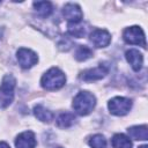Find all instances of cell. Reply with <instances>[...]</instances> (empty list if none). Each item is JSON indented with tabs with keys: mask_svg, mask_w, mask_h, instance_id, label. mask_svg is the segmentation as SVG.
<instances>
[{
	"mask_svg": "<svg viewBox=\"0 0 148 148\" xmlns=\"http://www.w3.org/2000/svg\"><path fill=\"white\" fill-rule=\"evenodd\" d=\"M66 83V75L57 67L50 68L40 79V84L46 90H58Z\"/></svg>",
	"mask_w": 148,
	"mask_h": 148,
	"instance_id": "6da1fadb",
	"label": "cell"
},
{
	"mask_svg": "<svg viewBox=\"0 0 148 148\" xmlns=\"http://www.w3.org/2000/svg\"><path fill=\"white\" fill-rule=\"evenodd\" d=\"M96 105V97L89 91H80L73 99V109L80 116L89 114Z\"/></svg>",
	"mask_w": 148,
	"mask_h": 148,
	"instance_id": "7a4b0ae2",
	"label": "cell"
},
{
	"mask_svg": "<svg viewBox=\"0 0 148 148\" xmlns=\"http://www.w3.org/2000/svg\"><path fill=\"white\" fill-rule=\"evenodd\" d=\"M16 87V80L12 74H6L0 83V108L5 109L14 99V89Z\"/></svg>",
	"mask_w": 148,
	"mask_h": 148,
	"instance_id": "3957f363",
	"label": "cell"
},
{
	"mask_svg": "<svg viewBox=\"0 0 148 148\" xmlns=\"http://www.w3.org/2000/svg\"><path fill=\"white\" fill-rule=\"evenodd\" d=\"M123 38L127 44L133 45H140L142 47H146V37L143 30L138 25L128 27L123 32Z\"/></svg>",
	"mask_w": 148,
	"mask_h": 148,
	"instance_id": "277c9868",
	"label": "cell"
},
{
	"mask_svg": "<svg viewBox=\"0 0 148 148\" xmlns=\"http://www.w3.org/2000/svg\"><path fill=\"white\" fill-rule=\"evenodd\" d=\"M108 108L110 112L114 116H125L128 113V111L132 108V101L126 97L117 96L109 101Z\"/></svg>",
	"mask_w": 148,
	"mask_h": 148,
	"instance_id": "5b68a950",
	"label": "cell"
},
{
	"mask_svg": "<svg viewBox=\"0 0 148 148\" xmlns=\"http://www.w3.org/2000/svg\"><path fill=\"white\" fill-rule=\"evenodd\" d=\"M16 58H17V61H18L20 66L24 69L31 68L32 66H35L38 62L37 54L32 50L27 49V47L18 49L17 52H16Z\"/></svg>",
	"mask_w": 148,
	"mask_h": 148,
	"instance_id": "8992f818",
	"label": "cell"
},
{
	"mask_svg": "<svg viewBox=\"0 0 148 148\" xmlns=\"http://www.w3.org/2000/svg\"><path fill=\"white\" fill-rule=\"evenodd\" d=\"M62 15L68 21V23H77L82 21L83 13L81 10V7L77 3L68 2L62 8Z\"/></svg>",
	"mask_w": 148,
	"mask_h": 148,
	"instance_id": "52a82bcc",
	"label": "cell"
},
{
	"mask_svg": "<svg viewBox=\"0 0 148 148\" xmlns=\"http://www.w3.org/2000/svg\"><path fill=\"white\" fill-rule=\"evenodd\" d=\"M109 72V66L106 64H99L94 68L86 69L81 73V79L83 81H96L103 79Z\"/></svg>",
	"mask_w": 148,
	"mask_h": 148,
	"instance_id": "ba28073f",
	"label": "cell"
},
{
	"mask_svg": "<svg viewBox=\"0 0 148 148\" xmlns=\"http://www.w3.org/2000/svg\"><path fill=\"white\" fill-rule=\"evenodd\" d=\"M90 40L96 47H105L111 42V35L104 29H95L90 34Z\"/></svg>",
	"mask_w": 148,
	"mask_h": 148,
	"instance_id": "9c48e42d",
	"label": "cell"
},
{
	"mask_svg": "<svg viewBox=\"0 0 148 148\" xmlns=\"http://www.w3.org/2000/svg\"><path fill=\"white\" fill-rule=\"evenodd\" d=\"M37 145L36 136L34 132L25 131L20 133L15 139V147L16 148H35Z\"/></svg>",
	"mask_w": 148,
	"mask_h": 148,
	"instance_id": "30bf717a",
	"label": "cell"
},
{
	"mask_svg": "<svg viewBox=\"0 0 148 148\" xmlns=\"http://www.w3.org/2000/svg\"><path fill=\"white\" fill-rule=\"evenodd\" d=\"M125 57H126L127 62L131 65V67L135 72H139L141 69L142 64H143V57L138 50H135V49L127 50L126 53H125Z\"/></svg>",
	"mask_w": 148,
	"mask_h": 148,
	"instance_id": "8fae6325",
	"label": "cell"
},
{
	"mask_svg": "<svg viewBox=\"0 0 148 148\" xmlns=\"http://www.w3.org/2000/svg\"><path fill=\"white\" fill-rule=\"evenodd\" d=\"M130 136L134 140H143L146 141L148 139V127L147 125H136L132 126L127 130Z\"/></svg>",
	"mask_w": 148,
	"mask_h": 148,
	"instance_id": "7c38bea8",
	"label": "cell"
},
{
	"mask_svg": "<svg viewBox=\"0 0 148 148\" xmlns=\"http://www.w3.org/2000/svg\"><path fill=\"white\" fill-rule=\"evenodd\" d=\"M34 114L43 123H50L53 119V113L42 104H37L34 106Z\"/></svg>",
	"mask_w": 148,
	"mask_h": 148,
	"instance_id": "4fadbf2b",
	"label": "cell"
},
{
	"mask_svg": "<svg viewBox=\"0 0 148 148\" xmlns=\"http://www.w3.org/2000/svg\"><path fill=\"white\" fill-rule=\"evenodd\" d=\"M34 8L36 10V13L40 16V17H47L51 15L53 7L52 3L50 1H35L34 2Z\"/></svg>",
	"mask_w": 148,
	"mask_h": 148,
	"instance_id": "5bb4252c",
	"label": "cell"
},
{
	"mask_svg": "<svg viewBox=\"0 0 148 148\" xmlns=\"http://www.w3.org/2000/svg\"><path fill=\"white\" fill-rule=\"evenodd\" d=\"M111 142L113 148H132V141L130 138L121 133L114 134Z\"/></svg>",
	"mask_w": 148,
	"mask_h": 148,
	"instance_id": "9a60e30c",
	"label": "cell"
},
{
	"mask_svg": "<svg viewBox=\"0 0 148 148\" xmlns=\"http://www.w3.org/2000/svg\"><path fill=\"white\" fill-rule=\"evenodd\" d=\"M75 123V116L71 112H62L57 118V125L60 128H68Z\"/></svg>",
	"mask_w": 148,
	"mask_h": 148,
	"instance_id": "2e32d148",
	"label": "cell"
},
{
	"mask_svg": "<svg viewBox=\"0 0 148 148\" xmlns=\"http://www.w3.org/2000/svg\"><path fill=\"white\" fill-rule=\"evenodd\" d=\"M67 28H68V34L71 36L81 38V37H83L86 35V27L82 23V21L77 22V23H68Z\"/></svg>",
	"mask_w": 148,
	"mask_h": 148,
	"instance_id": "e0dca14e",
	"label": "cell"
},
{
	"mask_svg": "<svg viewBox=\"0 0 148 148\" xmlns=\"http://www.w3.org/2000/svg\"><path fill=\"white\" fill-rule=\"evenodd\" d=\"M91 57H92V51L86 45H80L75 51V59L79 61H84Z\"/></svg>",
	"mask_w": 148,
	"mask_h": 148,
	"instance_id": "ac0fdd59",
	"label": "cell"
},
{
	"mask_svg": "<svg viewBox=\"0 0 148 148\" xmlns=\"http://www.w3.org/2000/svg\"><path fill=\"white\" fill-rule=\"evenodd\" d=\"M89 146L91 148H106V139L102 134H95L92 135L89 141Z\"/></svg>",
	"mask_w": 148,
	"mask_h": 148,
	"instance_id": "d6986e66",
	"label": "cell"
},
{
	"mask_svg": "<svg viewBox=\"0 0 148 148\" xmlns=\"http://www.w3.org/2000/svg\"><path fill=\"white\" fill-rule=\"evenodd\" d=\"M0 148H10V147H9V145H8L7 142L0 141Z\"/></svg>",
	"mask_w": 148,
	"mask_h": 148,
	"instance_id": "ffe728a7",
	"label": "cell"
},
{
	"mask_svg": "<svg viewBox=\"0 0 148 148\" xmlns=\"http://www.w3.org/2000/svg\"><path fill=\"white\" fill-rule=\"evenodd\" d=\"M138 148H148V147H147V145H142V146H140V147H138Z\"/></svg>",
	"mask_w": 148,
	"mask_h": 148,
	"instance_id": "44dd1931",
	"label": "cell"
},
{
	"mask_svg": "<svg viewBox=\"0 0 148 148\" xmlns=\"http://www.w3.org/2000/svg\"><path fill=\"white\" fill-rule=\"evenodd\" d=\"M56 148H61V147H56Z\"/></svg>",
	"mask_w": 148,
	"mask_h": 148,
	"instance_id": "7402d4cb",
	"label": "cell"
}]
</instances>
